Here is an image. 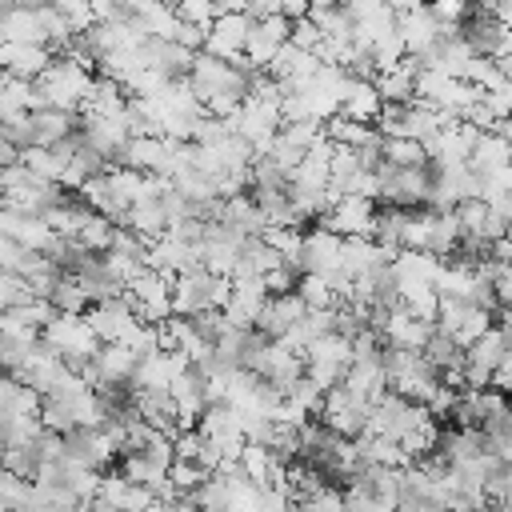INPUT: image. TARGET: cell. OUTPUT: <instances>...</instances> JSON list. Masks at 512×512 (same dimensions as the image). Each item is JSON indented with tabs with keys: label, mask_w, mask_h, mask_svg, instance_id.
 Segmentation results:
<instances>
[{
	"label": "cell",
	"mask_w": 512,
	"mask_h": 512,
	"mask_svg": "<svg viewBox=\"0 0 512 512\" xmlns=\"http://www.w3.org/2000/svg\"><path fill=\"white\" fill-rule=\"evenodd\" d=\"M96 68L72 60V56H52L48 68L36 76V92H40V104L48 108H64V112H76L88 84H92Z\"/></svg>",
	"instance_id": "cell-1"
},
{
	"label": "cell",
	"mask_w": 512,
	"mask_h": 512,
	"mask_svg": "<svg viewBox=\"0 0 512 512\" xmlns=\"http://www.w3.org/2000/svg\"><path fill=\"white\" fill-rule=\"evenodd\" d=\"M40 340H44L68 368H76V372H80L88 360H96V352H100V336L92 332V324L84 320V312H56V316L44 324Z\"/></svg>",
	"instance_id": "cell-2"
},
{
	"label": "cell",
	"mask_w": 512,
	"mask_h": 512,
	"mask_svg": "<svg viewBox=\"0 0 512 512\" xmlns=\"http://www.w3.org/2000/svg\"><path fill=\"white\" fill-rule=\"evenodd\" d=\"M124 300L132 304V312L144 324H164L172 316V276H164L156 268H140L136 276H128Z\"/></svg>",
	"instance_id": "cell-3"
},
{
	"label": "cell",
	"mask_w": 512,
	"mask_h": 512,
	"mask_svg": "<svg viewBox=\"0 0 512 512\" xmlns=\"http://www.w3.org/2000/svg\"><path fill=\"white\" fill-rule=\"evenodd\" d=\"M348 360H352V340L340 336V332H324V336H316V340L304 348V376L328 392V388L340 384Z\"/></svg>",
	"instance_id": "cell-4"
},
{
	"label": "cell",
	"mask_w": 512,
	"mask_h": 512,
	"mask_svg": "<svg viewBox=\"0 0 512 512\" xmlns=\"http://www.w3.org/2000/svg\"><path fill=\"white\" fill-rule=\"evenodd\" d=\"M368 416H372V404H368L364 396L348 392L344 384H336V388H328V392H324L320 424H324L328 432H336V436H348V440H356V436H360V432L368 428Z\"/></svg>",
	"instance_id": "cell-5"
},
{
	"label": "cell",
	"mask_w": 512,
	"mask_h": 512,
	"mask_svg": "<svg viewBox=\"0 0 512 512\" xmlns=\"http://www.w3.org/2000/svg\"><path fill=\"white\" fill-rule=\"evenodd\" d=\"M84 320L92 324V332L100 336V344H124V340L140 328V316H136V312H132V304L124 300V292H120V296H104V300L88 304Z\"/></svg>",
	"instance_id": "cell-6"
},
{
	"label": "cell",
	"mask_w": 512,
	"mask_h": 512,
	"mask_svg": "<svg viewBox=\"0 0 512 512\" xmlns=\"http://www.w3.org/2000/svg\"><path fill=\"white\" fill-rule=\"evenodd\" d=\"M344 16L352 24V40L356 48H372L380 36H388L396 28V8L384 0H344Z\"/></svg>",
	"instance_id": "cell-7"
},
{
	"label": "cell",
	"mask_w": 512,
	"mask_h": 512,
	"mask_svg": "<svg viewBox=\"0 0 512 512\" xmlns=\"http://www.w3.org/2000/svg\"><path fill=\"white\" fill-rule=\"evenodd\" d=\"M288 28H292V20L280 16V12L276 16H256L248 24V40H244V68L264 72L268 60L276 56V48L288 40Z\"/></svg>",
	"instance_id": "cell-8"
},
{
	"label": "cell",
	"mask_w": 512,
	"mask_h": 512,
	"mask_svg": "<svg viewBox=\"0 0 512 512\" xmlns=\"http://www.w3.org/2000/svg\"><path fill=\"white\" fill-rule=\"evenodd\" d=\"M336 236H372L376 228V200L368 196H340L328 204V212L316 220Z\"/></svg>",
	"instance_id": "cell-9"
},
{
	"label": "cell",
	"mask_w": 512,
	"mask_h": 512,
	"mask_svg": "<svg viewBox=\"0 0 512 512\" xmlns=\"http://www.w3.org/2000/svg\"><path fill=\"white\" fill-rule=\"evenodd\" d=\"M248 24H252L248 12H216V20H212L208 32H204V48H200V52H212V56H220V60H244Z\"/></svg>",
	"instance_id": "cell-10"
},
{
	"label": "cell",
	"mask_w": 512,
	"mask_h": 512,
	"mask_svg": "<svg viewBox=\"0 0 512 512\" xmlns=\"http://www.w3.org/2000/svg\"><path fill=\"white\" fill-rule=\"evenodd\" d=\"M340 248H344V236L328 232L324 224H312L304 228V244H300V272H316V276H332L340 272Z\"/></svg>",
	"instance_id": "cell-11"
},
{
	"label": "cell",
	"mask_w": 512,
	"mask_h": 512,
	"mask_svg": "<svg viewBox=\"0 0 512 512\" xmlns=\"http://www.w3.org/2000/svg\"><path fill=\"white\" fill-rule=\"evenodd\" d=\"M436 332V324H428V320H420V316H412L408 308H388L384 312V320H380V340L388 344V348H412V352H420L424 344H428V336Z\"/></svg>",
	"instance_id": "cell-12"
},
{
	"label": "cell",
	"mask_w": 512,
	"mask_h": 512,
	"mask_svg": "<svg viewBox=\"0 0 512 512\" xmlns=\"http://www.w3.org/2000/svg\"><path fill=\"white\" fill-rule=\"evenodd\" d=\"M264 304H268L264 280H232V296H228V304L220 312H224V320L232 328H256Z\"/></svg>",
	"instance_id": "cell-13"
},
{
	"label": "cell",
	"mask_w": 512,
	"mask_h": 512,
	"mask_svg": "<svg viewBox=\"0 0 512 512\" xmlns=\"http://www.w3.org/2000/svg\"><path fill=\"white\" fill-rule=\"evenodd\" d=\"M396 36H400V44H404L408 56H420L424 48H432V44L440 40V24L432 20V12H428L424 0H420L416 8L396 12Z\"/></svg>",
	"instance_id": "cell-14"
},
{
	"label": "cell",
	"mask_w": 512,
	"mask_h": 512,
	"mask_svg": "<svg viewBox=\"0 0 512 512\" xmlns=\"http://www.w3.org/2000/svg\"><path fill=\"white\" fill-rule=\"evenodd\" d=\"M52 60L48 44H20V40H0V72L4 76H20V80H36Z\"/></svg>",
	"instance_id": "cell-15"
},
{
	"label": "cell",
	"mask_w": 512,
	"mask_h": 512,
	"mask_svg": "<svg viewBox=\"0 0 512 512\" xmlns=\"http://www.w3.org/2000/svg\"><path fill=\"white\" fill-rule=\"evenodd\" d=\"M308 308H304V300L296 296V288L292 292H280V296H268V304H264V312H260V320H256V328L268 336V340H280L300 316H304Z\"/></svg>",
	"instance_id": "cell-16"
},
{
	"label": "cell",
	"mask_w": 512,
	"mask_h": 512,
	"mask_svg": "<svg viewBox=\"0 0 512 512\" xmlns=\"http://www.w3.org/2000/svg\"><path fill=\"white\" fill-rule=\"evenodd\" d=\"M284 260H280V252L264 240V236H248L244 240V248H240V260H236V272H232V280H264L268 272H276Z\"/></svg>",
	"instance_id": "cell-17"
},
{
	"label": "cell",
	"mask_w": 512,
	"mask_h": 512,
	"mask_svg": "<svg viewBox=\"0 0 512 512\" xmlns=\"http://www.w3.org/2000/svg\"><path fill=\"white\" fill-rule=\"evenodd\" d=\"M0 40H20V44H48L44 20H40V4L36 8H20L8 4L0 16Z\"/></svg>",
	"instance_id": "cell-18"
},
{
	"label": "cell",
	"mask_w": 512,
	"mask_h": 512,
	"mask_svg": "<svg viewBox=\"0 0 512 512\" xmlns=\"http://www.w3.org/2000/svg\"><path fill=\"white\" fill-rule=\"evenodd\" d=\"M340 112H344L348 120H360V124H376V116L384 112V100H380V92H376V84H372V80H360V76H352V80H348V88H344Z\"/></svg>",
	"instance_id": "cell-19"
},
{
	"label": "cell",
	"mask_w": 512,
	"mask_h": 512,
	"mask_svg": "<svg viewBox=\"0 0 512 512\" xmlns=\"http://www.w3.org/2000/svg\"><path fill=\"white\" fill-rule=\"evenodd\" d=\"M500 164H512V140L500 132V128H484L468 152V168L480 176V172H492Z\"/></svg>",
	"instance_id": "cell-20"
},
{
	"label": "cell",
	"mask_w": 512,
	"mask_h": 512,
	"mask_svg": "<svg viewBox=\"0 0 512 512\" xmlns=\"http://www.w3.org/2000/svg\"><path fill=\"white\" fill-rule=\"evenodd\" d=\"M76 124H80V116H76V112L48 108V104L32 108V132H36V144L56 148V144H64V140L76 132Z\"/></svg>",
	"instance_id": "cell-21"
},
{
	"label": "cell",
	"mask_w": 512,
	"mask_h": 512,
	"mask_svg": "<svg viewBox=\"0 0 512 512\" xmlns=\"http://www.w3.org/2000/svg\"><path fill=\"white\" fill-rule=\"evenodd\" d=\"M120 228H132L140 240H160L164 232H168V216H164V204H160V196H152V200H132L128 204V216H124V224Z\"/></svg>",
	"instance_id": "cell-22"
},
{
	"label": "cell",
	"mask_w": 512,
	"mask_h": 512,
	"mask_svg": "<svg viewBox=\"0 0 512 512\" xmlns=\"http://www.w3.org/2000/svg\"><path fill=\"white\" fill-rule=\"evenodd\" d=\"M20 160H24V168H28L32 176H40V180H48V184L60 188L64 168H68V156H64L60 144H56V148H48V144H28V148L20 152Z\"/></svg>",
	"instance_id": "cell-23"
},
{
	"label": "cell",
	"mask_w": 512,
	"mask_h": 512,
	"mask_svg": "<svg viewBox=\"0 0 512 512\" xmlns=\"http://www.w3.org/2000/svg\"><path fill=\"white\" fill-rule=\"evenodd\" d=\"M380 160L388 168H420L428 164V152L420 140H408V136H380Z\"/></svg>",
	"instance_id": "cell-24"
},
{
	"label": "cell",
	"mask_w": 512,
	"mask_h": 512,
	"mask_svg": "<svg viewBox=\"0 0 512 512\" xmlns=\"http://www.w3.org/2000/svg\"><path fill=\"white\" fill-rule=\"evenodd\" d=\"M112 236H116V224L108 220V216H96L92 208H88V216L80 220V228H76V244L84 248V252H108L112 248Z\"/></svg>",
	"instance_id": "cell-25"
},
{
	"label": "cell",
	"mask_w": 512,
	"mask_h": 512,
	"mask_svg": "<svg viewBox=\"0 0 512 512\" xmlns=\"http://www.w3.org/2000/svg\"><path fill=\"white\" fill-rule=\"evenodd\" d=\"M296 296L304 300V308H336V292H332V280L328 276H316V272H300L296 276Z\"/></svg>",
	"instance_id": "cell-26"
},
{
	"label": "cell",
	"mask_w": 512,
	"mask_h": 512,
	"mask_svg": "<svg viewBox=\"0 0 512 512\" xmlns=\"http://www.w3.org/2000/svg\"><path fill=\"white\" fill-rule=\"evenodd\" d=\"M400 308H408L412 316H420V320H428V324H436V308H440V292H436L432 284H420V288H408V292H400Z\"/></svg>",
	"instance_id": "cell-27"
},
{
	"label": "cell",
	"mask_w": 512,
	"mask_h": 512,
	"mask_svg": "<svg viewBox=\"0 0 512 512\" xmlns=\"http://www.w3.org/2000/svg\"><path fill=\"white\" fill-rule=\"evenodd\" d=\"M60 16H64V24L72 28V32H88L92 24H96V8H92V0H48Z\"/></svg>",
	"instance_id": "cell-28"
},
{
	"label": "cell",
	"mask_w": 512,
	"mask_h": 512,
	"mask_svg": "<svg viewBox=\"0 0 512 512\" xmlns=\"http://www.w3.org/2000/svg\"><path fill=\"white\" fill-rule=\"evenodd\" d=\"M480 104L492 112V120H496V124H504V120L512 116V84H508V80H500L496 88L480 92Z\"/></svg>",
	"instance_id": "cell-29"
},
{
	"label": "cell",
	"mask_w": 512,
	"mask_h": 512,
	"mask_svg": "<svg viewBox=\"0 0 512 512\" xmlns=\"http://www.w3.org/2000/svg\"><path fill=\"white\" fill-rule=\"evenodd\" d=\"M176 16L188 20V24L208 28V24L216 20V0H180V4H176Z\"/></svg>",
	"instance_id": "cell-30"
},
{
	"label": "cell",
	"mask_w": 512,
	"mask_h": 512,
	"mask_svg": "<svg viewBox=\"0 0 512 512\" xmlns=\"http://www.w3.org/2000/svg\"><path fill=\"white\" fill-rule=\"evenodd\" d=\"M288 40L296 44V48H304V52H316L320 48V28L308 20V16H300V20H292V28H288Z\"/></svg>",
	"instance_id": "cell-31"
},
{
	"label": "cell",
	"mask_w": 512,
	"mask_h": 512,
	"mask_svg": "<svg viewBox=\"0 0 512 512\" xmlns=\"http://www.w3.org/2000/svg\"><path fill=\"white\" fill-rule=\"evenodd\" d=\"M204 32H208V28H200V24L176 20V32H172V40H176L180 48H188V52H200V48H204Z\"/></svg>",
	"instance_id": "cell-32"
},
{
	"label": "cell",
	"mask_w": 512,
	"mask_h": 512,
	"mask_svg": "<svg viewBox=\"0 0 512 512\" xmlns=\"http://www.w3.org/2000/svg\"><path fill=\"white\" fill-rule=\"evenodd\" d=\"M280 12V0H248V16H276Z\"/></svg>",
	"instance_id": "cell-33"
},
{
	"label": "cell",
	"mask_w": 512,
	"mask_h": 512,
	"mask_svg": "<svg viewBox=\"0 0 512 512\" xmlns=\"http://www.w3.org/2000/svg\"><path fill=\"white\" fill-rule=\"evenodd\" d=\"M308 4H312V0H280V16L300 20V16H308Z\"/></svg>",
	"instance_id": "cell-34"
},
{
	"label": "cell",
	"mask_w": 512,
	"mask_h": 512,
	"mask_svg": "<svg viewBox=\"0 0 512 512\" xmlns=\"http://www.w3.org/2000/svg\"><path fill=\"white\" fill-rule=\"evenodd\" d=\"M492 16L512 28V0H492Z\"/></svg>",
	"instance_id": "cell-35"
},
{
	"label": "cell",
	"mask_w": 512,
	"mask_h": 512,
	"mask_svg": "<svg viewBox=\"0 0 512 512\" xmlns=\"http://www.w3.org/2000/svg\"><path fill=\"white\" fill-rule=\"evenodd\" d=\"M16 156H20V152H16V148H12V140L0 132V168H4V164H12Z\"/></svg>",
	"instance_id": "cell-36"
},
{
	"label": "cell",
	"mask_w": 512,
	"mask_h": 512,
	"mask_svg": "<svg viewBox=\"0 0 512 512\" xmlns=\"http://www.w3.org/2000/svg\"><path fill=\"white\" fill-rule=\"evenodd\" d=\"M496 316H500V320H496V324H504V328H508V332H512V304H508V308H500V312H496Z\"/></svg>",
	"instance_id": "cell-37"
},
{
	"label": "cell",
	"mask_w": 512,
	"mask_h": 512,
	"mask_svg": "<svg viewBox=\"0 0 512 512\" xmlns=\"http://www.w3.org/2000/svg\"><path fill=\"white\" fill-rule=\"evenodd\" d=\"M496 64H500V72H504V80L512 84V56H504V60H496Z\"/></svg>",
	"instance_id": "cell-38"
},
{
	"label": "cell",
	"mask_w": 512,
	"mask_h": 512,
	"mask_svg": "<svg viewBox=\"0 0 512 512\" xmlns=\"http://www.w3.org/2000/svg\"><path fill=\"white\" fill-rule=\"evenodd\" d=\"M8 4H20V8H36V4H44V0H8Z\"/></svg>",
	"instance_id": "cell-39"
},
{
	"label": "cell",
	"mask_w": 512,
	"mask_h": 512,
	"mask_svg": "<svg viewBox=\"0 0 512 512\" xmlns=\"http://www.w3.org/2000/svg\"><path fill=\"white\" fill-rule=\"evenodd\" d=\"M0 204H4V196H0Z\"/></svg>",
	"instance_id": "cell-40"
}]
</instances>
